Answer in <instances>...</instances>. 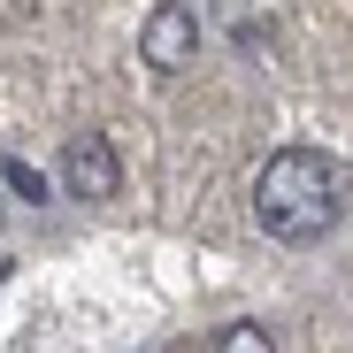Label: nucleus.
Segmentation results:
<instances>
[{
    "mask_svg": "<svg viewBox=\"0 0 353 353\" xmlns=\"http://www.w3.org/2000/svg\"><path fill=\"white\" fill-rule=\"evenodd\" d=\"M345 215V161L323 146H276L254 176V223L276 246H315Z\"/></svg>",
    "mask_w": 353,
    "mask_h": 353,
    "instance_id": "f257e3e1",
    "label": "nucleus"
},
{
    "mask_svg": "<svg viewBox=\"0 0 353 353\" xmlns=\"http://www.w3.org/2000/svg\"><path fill=\"white\" fill-rule=\"evenodd\" d=\"M62 192L85 200V208H100V200L123 192V154H115L108 131H77V139L62 146Z\"/></svg>",
    "mask_w": 353,
    "mask_h": 353,
    "instance_id": "f03ea898",
    "label": "nucleus"
},
{
    "mask_svg": "<svg viewBox=\"0 0 353 353\" xmlns=\"http://www.w3.org/2000/svg\"><path fill=\"white\" fill-rule=\"evenodd\" d=\"M192 54H200V16L185 8V0H161V8L139 23V62L176 77V70H192Z\"/></svg>",
    "mask_w": 353,
    "mask_h": 353,
    "instance_id": "7ed1b4c3",
    "label": "nucleus"
},
{
    "mask_svg": "<svg viewBox=\"0 0 353 353\" xmlns=\"http://www.w3.org/2000/svg\"><path fill=\"white\" fill-rule=\"evenodd\" d=\"M215 353H276V338H269V323H230L215 338Z\"/></svg>",
    "mask_w": 353,
    "mask_h": 353,
    "instance_id": "20e7f679",
    "label": "nucleus"
},
{
    "mask_svg": "<svg viewBox=\"0 0 353 353\" xmlns=\"http://www.w3.org/2000/svg\"><path fill=\"white\" fill-rule=\"evenodd\" d=\"M0 176H8V185H16L23 200H46V176H39L31 161H16V154H8V161H0Z\"/></svg>",
    "mask_w": 353,
    "mask_h": 353,
    "instance_id": "39448f33",
    "label": "nucleus"
}]
</instances>
